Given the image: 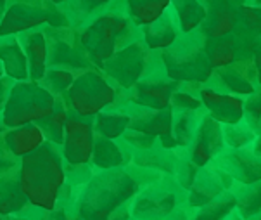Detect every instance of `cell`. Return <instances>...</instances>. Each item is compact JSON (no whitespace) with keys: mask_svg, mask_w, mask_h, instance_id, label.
Returning <instances> with one entry per match:
<instances>
[{"mask_svg":"<svg viewBox=\"0 0 261 220\" xmlns=\"http://www.w3.org/2000/svg\"><path fill=\"white\" fill-rule=\"evenodd\" d=\"M64 182V158L56 144L45 140L33 153L19 160V186L30 205L37 208H56Z\"/></svg>","mask_w":261,"mask_h":220,"instance_id":"1","label":"cell"},{"mask_svg":"<svg viewBox=\"0 0 261 220\" xmlns=\"http://www.w3.org/2000/svg\"><path fill=\"white\" fill-rule=\"evenodd\" d=\"M139 191V182L123 168L102 170L88 180L74 220H108L118 206L125 205Z\"/></svg>","mask_w":261,"mask_h":220,"instance_id":"2","label":"cell"},{"mask_svg":"<svg viewBox=\"0 0 261 220\" xmlns=\"http://www.w3.org/2000/svg\"><path fill=\"white\" fill-rule=\"evenodd\" d=\"M80 40L90 63L100 69L106 61L111 59L118 51L139 40V28L132 23L125 11L109 9L83 26Z\"/></svg>","mask_w":261,"mask_h":220,"instance_id":"3","label":"cell"},{"mask_svg":"<svg viewBox=\"0 0 261 220\" xmlns=\"http://www.w3.org/2000/svg\"><path fill=\"white\" fill-rule=\"evenodd\" d=\"M202 35L199 30L178 37L173 45L161 51V63L170 80L178 83H201L204 85L213 75L202 49Z\"/></svg>","mask_w":261,"mask_h":220,"instance_id":"4","label":"cell"},{"mask_svg":"<svg viewBox=\"0 0 261 220\" xmlns=\"http://www.w3.org/2000/svg\"><path fill=\"white\" fill-rule=\"evenodd\" d=\"M56 97L38 82H14L7 104L2 111V120L7 129L38 123L54 111Z\"/></svg>","mask_w":261,"mask_h":220,"instance_id":"5","label":"cell"},{"mask_svg":"<svg viewBox=\"0 0 261 220\" xmlns=\"http://www.w3.org/2000/svg\"><path fill=\"white\" fill-rule=\"evenodd\" d=\"M116 99L118 89L97 68L78 73L66 94L69 108L87 118H95L100 111L113 108Z\"/></svg>","mask_w":261,"mask_h":220,"instance_id":"6","label":"cell"},{"mask_svg":"<svg viewBox=\"0 0 261 220\" xmlns=\"http://www.w3.org/2000/svg\"><path fill=\"white\" fill-rule=\"evenodd\" d=\"M47 40V64L48 68H61L73 71L74 75L94 69L95 66L90 63L85 49L80 40L82 30L76 26H66V28H52L43 26Z\"/></svg>","mask_w":261,"mask_h":220,"instance_id":"7","label":"cell"},{"mask_svg":"<svg viewBox=\"0 0 261 220\" xmlns=\"http://www.w3.org/2000/svg\"><path fill=\"white\" fill-rule=\"evenodd\" d=\"M150 57H152V51H149L142 38H139L106 61L100 71L106 75L108 80H111L116 89L130 90L137 82L147 75Z\"/></svg>","mask_w":261,"mask_h":220,"instance_id":"8","label":"cell"},{"mask_svg":"<svg viewBox=\"0 0 261 220\" xmlns=\"http://www.w3.org/2000/svg\"><path fill=\"white\" fill-rule=\"evenodd\" d=\"M94 118H87L69 109L66 121L64 140L61 153L66 163L69 165H87L94 151Z\"/></svg>","mask_w":261,"mask_h":220,"instance_id":"9","label":"cell"},{"mask_svg":"<svg viewBox=\"0 0 261 220\" xmlns=\"http://www.w3.org/2000/svg\"><path fill=\"white\" fill-rule=\"evenodd\" d=\"M204 85L213 87L220 92L239 95V97L251 95L256 90V87L259 85L253 57L237 59L236 63L225 66L222 69H215L211 78Z\"/></svg>","mask_w":261,"mask_h":220,"instance_id":"10","label":"cell"},{"mask_svg":"<svg viewBox=\"0 0 261 220\" xmlns=\"http://www.w3.org/2000/svg\"><path fill=\"white\" fill-rule=\"evenodd\" d=\"M180 89V83L173 82L163 75H145L142 80H139L128 90V103L134 106L147 108V109H166L171 104V95L175 90Z\"/></svg>","mask_w":261,"mask_h":220,"instance_id":"11","label":"cell"},{"mask_svg":"<svg viewBox=\"0 0 261 220\" xmlns=\"http://www.w3.org/2000/svg\"><path fill=\"white\" fill-rule=\"evenodd\" d=\"M216 168L228 175L236 184L249 186L261 182V158L247 149H228L225 148L218 156L211 161Z\"/></svg>","mask_w":261,"mask_h":220,"instance_id":"12","label":"cell"},{"mask_svg":"<svg viewBox=\"0 0 261 220\" xmlns=\"http://www.w3.org/2000/svg\"><path fill=\"white\" fill-rule=\"evenodd\" d=\"M199 99L204 111L222 125H237L244 121V97L202 85L199 89Z\"/></svg>","mask_w":261,"mask_h":220,"instance_id":"13","label":"cell"},{"mask_svg":"<svg viewBox=\"0 0 261 220\" xmlns=\"http://www.w3.org/2000/svg\"><path fill=\"white\" fill-rule=\"evenodd\" d=\"M47 25V12L42 4L11 2L0 21V37L19 35L30 30L43 28Z\"/></svg>","mask_w":261,"mask_h":220,"instance_id":"14","label":"cell"},{"mask_svg":"<svg viewBox=\"0 0 261 220\" xmlns=\"http://www.w3.org/2000/svg\"><path fill=\"white\" fill-rule=\"evenodd\" d=\"M233 184L236 182L225 172L210 163L204 168H199L197 177L194 180L192 187L189 189V203L194 208H201L210 201H213L215 198L223 194L225 191H230Z\"/></svg>","mask_w":261,"mask_h":220,"instance_id":"15","label":"cell"},{"mask_svg":"<svg viewBox=\"0 0 261 220\" xmlns=\"http://www.w3.org/2000/svg\"><path fill=\"white\" fill-rule=\"evenodd\" d=\"M206 9V17L199 33L207 38L228 37L237 28V7L230 0H199Z\"/></svg>","mask_w":261,"mask_h":220,"instance_id":"16","label":"cell"},{"mask_svg":"<svg viewBox=\"0 0 261 220\" xmlns=\"http://www.w3.org/2000/svg\"><path fill=\"white\" fill-rule=\"evenodd\" d=\"M125 111L130 116V125H128L130 130L142 132V134L150 135L154 139L171 134L175 116V111L171 109V106L156 111V109H147L132 104L130 108H125Z\"/></svg>","mask_w":261,"mask_h":220,"instance_id":"17","label":"cell"},{"mask_svg":"<svg viewBox=\"0 0 261 220\" xmlns=\"http://www.w3.org/2000/svg\"><path fill=\"white\" fill-rule=\"evenodd\" d=\"M23 51L26 54V61H28V71L30 80L40 82L45 77L48 64H47V40L45 33L42 28L30 30V32L17 35Z\"/></svg>","mask_w":261,"mask_h":220,"instance_id":"18","label":"cell"},{"mask_svg":"<svg viewBox=\"0 0 261 220\" xmlns=\"http://www.w3.org/2000/svg\"><path fill=\"white\" fill-rule=\"evenodd\" d=\"M142 30V40L145 45L149 47V51H165L168 47H171L173 43L178 40L180 28L178 21H176L175 12L171 11V7L159 17L158 21L144 26Z\"/></svg>","mask_w":261,"mask_h":220,"instance_id":"19","label":"cell"},{"mask_svg":"<svg viewBox=\"0 0 261 220\" xmlns=\"http://www.w3.org/2000/svg\"><path fill=\"white\" fill-rule=\"evenodd\" d=\"M0 64L6 77L12 78L14 82L30 80L28 61L17 35L0 37Z\"/></svg>","mask_w":261,"mask_h":220,"instance_id":"20","label":"cell"},{"mask_svg":"<svg viewBox=\"0 0 261 220\" xmlns=\"http://www.w3.org/2000/svg\"><path fill=\"white\" fill-rule=\"evenodd\" d=\"M2 139H4L6 148L16 158H19V160L23 156L30 155V153H33L35 149L45 142L43 132L40 130V127L37 123H28V125L7 129L2 134Z\"/></svg>","mask_w":261,"mask_h":220,"instance_id":"21","label":"cell"},{"mask_svg":"<svg viewBox=\"0 0 261 220\" xmlns=\"http://www.w3.org/2000/svg\"><path fill=\"white\" fill-rule=\"evenodd\" d=\"M30 205L19 186V166L0 175V215H17Z\"/></svg>","mask_w":261,"mask_h":220,"instance_id":"22","label":"cell"},{"mask_svg":"<svg viewBox=\"0 0 261 220\" xmlns=\"http://www.w3.org/2000/svg\"><path fill=\"white\" fill-rule=\"evenodd\" d=\"M176 205L175 194L170 191H159V189H150L144 192L142 196L137 198L134 213L137 217L152 220V218H166L173 212Z\"/></svg>","mask_w":261,"mask_h":220,"instance_id":"23","label":"cell"},{"mask_svg":"<svg viewBox=\"0 0 261 220\" xmlns=\"http://www.w3.org/2000/svg\"><path fill=\"white\" fill-rule=\"evenodd\" d=\"M204 37V35H202ZM202 49L207 57V63L215 69H222L225 66L236 63L241 57L239 54V43L236 35H228L222 38H202Z\"/></svg>","mask_w":261,"mask_h":220,"instance_id":"24","label":"cell"},{"mask_svg":"<svg viewBox=\"0 0 261 220\" xmlns=\"http://www.w3.org/2000/svg\"><path fill=\"white\" fill-rule=\"evenodd\" d=\"M192 142L201 144L202 148L213 156V160L225 149L223 140V125L218 123L215 118H211L204 109L199 114V120L196 125V132H194Z\"/></svg>","mask_w":261,"mask_h":220,"instance_id":"25","label":"cell"},{"mask_svg":"<svg viewBox=\"0 0 261 220\" xmlns=\"http://www.w3.org/2000/svg\"><path fill=\"white\" fill-rule=\"evenodd\" d=\"M170 7V0H125V12L137 28L158 21Z\"/></svg>","mask_w":261,"mask_h":220,"instance_id":"26","label":"cell"},{"mask_svg":"<svg viewBox=\"0 0 261 220\" xmlns=\"http://www.w3.org/2000/svg\"><path fill=\"white\" fill-rule=\"evenodd\" d=\"M113 2L114 0H66L61 6L68 14L71 26H76V28L82 30L83 25L87 26L94 17L109 11L108 7Z\"/></svg>","mask_w":261,"mask_h":220,"instance_id":"27","label":"cell"},{"mask_svg":"<svg viewBox=\"0 0 261 220\" xmlns=\"http://www.w3.org/2000/svg\"><path fill=\"white\" fill-rule=\"evenodd\" d=\"M90 161L99 170H111L121 168L123 165L128 163V158L113 139H106L95 134L94 151H92Z\"/></svg>","mask_w":261,"mask_h":220,"instance_id":"28","label":"cell"},{"mask_svg":"<svg viewBox=\"0 0 261 220\" xmlns=\"http://www.w3.org/2000/svg\"><path fill=\"white\" fill-rule=\"evenodd\" d=\"M69 104L64 99H56V106L54 111L48 114L47 118L40 120L37 125L40 127V130L43 132V137L47 142H52L56 146H63L64 140V130H66V121H68V114H69Z\"/></svg>","mask_w":261,"mask_h":220,"instance_id":"29","label":"cell"},{"mask_svg":"<svg viewBox=\"0 0 261 220\" xmlns=\"http://www.w3.org/2000/svg\"><path fill=\"white\" fill-rule=\"evenodd\" d=\"M171 11L175 12L178 21L180 33L187 35L199 30L206 17V9L199 0H170Z\"/></svg>","mask_w":261,"mask_h":220,"instance_id":"30","label":"cell"},{"mask_svg":"<svg viewBox=\"0 0 261 220\" xmlns=\"http://www.w3.org/2000/svg\"><path fill=\"white\" fill-rule=\"evenodd\" d=\"M230 191L236 194V212L242 220H251L261 215V182L242 186L233 184Z\"/></svg>","mask_w":261,"mask_h":220,"instance_id":"31","label":"cell"},{"mask_svg":"<svg viewBox=\"0 0 261 220\" xmlns=\"http://www.w3.org/2000/svg\"><path fill=\"white\" fill-rule=\"evenodd\" d=\"M128 125H130V116H128V113L125 109H123V111L113 109L111 111V109L108 108L94 118L95 134L100 135V137L113 139V140L121 137L128 130Z\"/></svg>","mask_w":261,"mask_h":220,"instance_id":"32","label":"cell"},{"mask_svg":"<svg viewBox=\"0 0 261 220\" xmlns=\"http://www.w3.org/2000/svg\"><path fill=\"white\" fill-rule=\"evenodd\" d=\"M236 194L232 191H225L223 194L215 198L213 201L201 206L192 220H227L230 215L236 212Z\"/></svg>","mask_w":261,"mask_h":220,"instance_id":"33","label":"cell"},{"mask_svg":"<svg viewBox=\"0 0 261 220\" xmlns=\"http://www.w3.org/2000/svg\"><path fill=\"white\" fill-rule=\"evenodd\" d=\"M202 109H199V111H175L171 134H173L178 148H189L190 146L192 137H194V132H196L199 114H201Z\"/></svg>","mask_w":261,"mask_h":220,"instance_id":"34","label":"cell"},{"mask_svg":"<svg viewBox=\"0 0 261 220\" xmlns=\"http://www.w3.org/2000/svg\"><path fill=\"white\" fill-rule=\"evenodd\" d=\"M256 135H258V132L246 120L237 123V125H223V140H225V148L228 149L251 148Z\"/></svg>","mask_w":261,"mask_h":220,"instance_id":"35","label":"cell"},{"mask_svg":"<svg viewBox=\"0 0 261 220\" xmlns=\"http://www.w3.org/2000/svg\"><path fill=\"white\" fill-rule=\"evenodd\" d=\"M74 77H76V75L73 71H68V69L48 68L45 77H43L38 83L47 92H50L56 99H64L69 90V87H71L73 80H74Z\"/></svg>","mask_w":261,"mask_h":220,"instance_id":"36","label":"cell"},{"mask_svg":"<svg viewBox=\"0 0 261 220\" xmlns=\"http://www.w3.org/2000/svg\"><path fill=\"white\" fill-rule=\"evenodd\" d=\"M253 37H261V7L253 4H242L237 7V28Z\"/></svg>","mask_w":261,"mask_h":220,"instance_id":"37","label":"cell"},{"mask_svg":"<svg viewBox=\"0 0 261 220\" xmlns=\"http://www.w3.org/2000/svg\"><path fill=\"white\" fill-rule=\"evenodd\" d=\"M244 120L253 129L261 132V85L256 87V90L244 99Z\"/></svg>","mask_w":261,"mask_h":220,"instance_id":"38","label":"cell"},{"mask_svg":"<svg viewBox=\"0 0 261 220\" xmlns=\"http://www.w3.org/2000/svg\"><path fill=\"white\" fill-rule=\"evenodd\" d=\"M170 106L173 111H199V109H202V103L197 94L178 89L173 92V95H171Z\"/></svg>","mask_w":261,"mask_h":220,"instance_id":"39","label":"cell"},{"mask_svg":"<svg viewBox=\"0 0 261 220\" xmlns=\"http://www.w3.org/2000/svg\"><path fill=\"white\" fill-rule=\"evenodd\" d=\"M123 139L126 140L130 146H134L140 151H147V149H152L154 144H156V139L150 137V135H145L142 132H137V130H130L128 129L125 134L121 135Z\"/></svg>","mask_w":261,"mask_h":220,"instance_id":"40","label":"cell"},{"mask_svg":"<svg viewBox=\"0 0 261 220\" xmlns=\"http://www.w3.org/2000/svg\"><path fill=\"white\" fill-rule=\"evenodd\" d=\"M14 166H19V158H16L6 148V144H4V139H2V134H0V175H2L4 172L14 168Z\"/></svg>","mask_w":261,"mask_h":220,"instance_id":"41","label":"cell"},{"mask_svg":"<svg viewBox=\"0 0 261 220\" xmlns=\"http://www.w3.org/2000/svg\"><path fill=\"white\" fill-rule=\"evenodd\" d=\"M197 172H199V168L190 160H187L185 163H182V168L178 170L180 184H182L185 189H190V187H192V184H194V180H196V177H197Z\"/></svg>","mask_w":261,"mask_h":220,"instance_id":"42","label":"cell"},{"mask_svg":"<svg viewBox=\"0 0 261 220\" xmlns=\"http://www.w3.org/2000/svg\"><path fill=\"white\" fill-rule=\"evenodd\" d=\"M12 85H14V80H12V78H9V77L0 78V113L4 111V108H6Z\"/></svg>","mask_w":261,"mask_h":220,"instance_id":"43","label":"cell"},{"mask_svg":"<svg viewBox=\"0 0 261 220\" xmlns=\"http://www.w3.org/2000/svg\"><path fill=\"white\" fill-rule=\"evenodd\" d=\"M40 220H71L68 218V215L63 208H52V210H45V213L42 215Z\"/></svg>","mask_w":261,"mask_h":220,"instance_id":"44","label":"cell"},{"mask_svg":"<svg viewBox=\"0 0 261 220\" xmlns=\"http://www.w3.org/2000/svg\"><path fill=\"white\" fill-rule=\"evenodd\" d=\"M108 220H130V210L126 208V206H118L114 212L109 215Z\"/></svg>","mask_w":261,"mask_h":220,"instance_id":"45","label":"cell"},{"mask_svg":"<svg viewBox=\"0 0 261 220\" xmlns=\"http://www.w3.org/2000/svg\"><path fill=\"white\" fill-rule=\"evenodd\" d=\"M159 142H161V146L165 148V149H168V151L178 148V144H176L173 134H168V135H163V137H159Z\"/></svg>","mask_w":261,"mask_h":220,"instance_id":"46","label":"cell"},{"mask_svg":"<svg viewBox=\"0 0 261 220\" xmlns=\"http://www.w3.org/2000/svg\"><path fill=\"white\" fill-rule=\"evenodd\" d=\"M253 63L256 68V75H258V83L261 85V43L256 47L254 54H253Z\"/></svg>","mask_w":261,"mask_h":220,"instance_id":"47","label":"cell"},{"mask_svg":"<svg viewBox=\"0 0 261 220\" xmlns=\"http://www.w3.org/2000/svg\"><path fill=\"white\" fill-rule=\"evenodd\" d=\"M249 149H251V151L254 153L256 156H259V158H261V132H259L258 135H256V139H254L253 146H251Z\"/></svg>","mask_w":261,"mask_h":220,"instance_id":"48","label":"cell"},{"mask_svg":"<svg viewBox=\"0 0 261 220\" xmlns=\"http://www.w3.org/2000/svg\"><path fill=\"white\" fill-rule=\"evenodd\" d=\"M7 7H9V0H0V21H2L4 14H6Z\"/></svg>","mask_w":261,"mask_h":220,"instance_id":"49","label":"cell"},{"mask_svg":"<svg viewBox=\"0 0 261 220\" xmlns=\"http://www.w3.org/2000/svg\"><path fill=\"white\" fill-rule=\"evenodd\" d=\"M166 220H187L185 218V213H176V215H168L166 217Z\"/></svg>","mask_w":261,"mask_h":220,"instance_id":"50","label":"cell"},{"mask_svg":"<svg viewBox=\"0 0 261 220\" xmlns=\"http://www.w3.org/2000/svg\"><path fill=\"white\" fill-rule=\"evenodd\" d=\"M0 220H26V218H21L17 215H0Z\"/></svg>","mask_w":261,"mask_h":220,"instance_id":"51","label":"cell"},{"mask_svg":"<svg viewBox=\"0 0 261 220\" xmlns=\"http://www.w3.org/2000/svg\"><path fill=\"white\" fill-rule=\"evenodd\" d=\"M7 130V127L4 125V120H2V113H0V134H4V132Z\"/></svg>","mask_w":261,"mask_h":220,"instance_id":"52","label":"cell"},{"mask_svg":"<svg viewBox=\"0 0 261 220\" xmlns=\"http://www.w3.org/2000/svg\"><path fill=\"white\" fill-rule=\"evenodd\" d=\"M230 2H232V4H233V6H236V7H239V6H242V4H246L247 0H230Z\"/></svg>","mask_w":261,"mask_h":220,"instance_id":"53","label":"cell"},{"mask_svg":"<svg viewBox=\"0 0 261 220\" xmlns=\"http://www.w3.org/2000/svg\"><path fill=\"white\" fill-rule=\"evenodd\" d=\"M246 4H253V6H259L261 7V0H247Z\"/></svg>","mask_w":261,"mask_h":220,"instance_id":"54","label":"cell"},{"mask_svg":"<svg viewBox=\"0 0 261 220\" xmlns=\"http://www.w3.org/2000/svg\"><path fill=\"white\" fill-rule=\"evenodd\" d=\"M45 2H52V4H57V6H61V4H64L66 0H45Z\"/></svg>","mask_w":261,"mask_h":220,"instance_id":"55","label":"cell"},{"mask_svg":"<svg viewBox=\"0 0 261 220\" xmlns=\"http://www.w3.org/2000/svg\"><path fill=\"white\" fill-rule=\"evenodd\" d=\"M6 77V73H4V68H2V64H0V78H4Z\"/></svg>","mask_w":261,"mask_h":220,"instance_id":"56","label":"cell"}]
</instances>
